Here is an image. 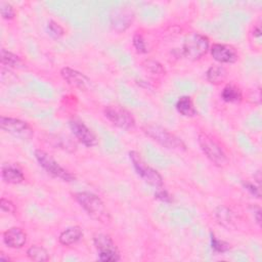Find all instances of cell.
<instances>
[{
    "label": "cell",
    "instance_id": "obj_1",
    "mask_svg": "<svg viewBox=\"0 0 262 262\" xmlns=\"http://www.w3.org/2000/svg\"><path fill=\"white\" fill-rule=\"evenodd\" d=\"M75 199L92 219L102 224H109L111 222L112 217L110 212L101 199L96 195L89 192H81L75 195Z\"/></svg>",
    "mask_w": 262,
    "mask_h": 262
},
{
    "label": "cell",
    "instance_id": "obj_2",
    "mask_svg": "<svg viewBox=\"0 0 262 262\" xmlns=\"http://www.w3.org/2000/svg\"><path fill=\"white\" fill-rule=\"evenodd\" d=\"M143 130L149 138L153 139L155 142H157L162 147L168 150H173L178 152L187 150V146L180 139H178L177 137L169 133L167 129L161 126L150 124V125L144 126Z\"/></svg>",
    "mask_w": 262,
    "mask_h": 262
},
{
    "label": "cell",
    "instance_id": "obj_3",
    "mask_svg": "<svg viewBox=\"0 0 262 262\" xmlns=\"http://www.w3.org/2000/svg\"><path fill=\"white\" fill-rule=\"evenodd\" d=\"M198 143L205 156L216 166L224 167L228 164V159L221 146L208 134L200 133Z\"/></svg>",
    "mask_w": 262,
    "mask_h": 262
},
{
    "label": "cell",
    "instance_id": "obj_4",
    "mask_svg": "<svg viewBox=\"0 0 262 262\" xmlns=\"http://www.w3.org/2000/svg\"><path fill=\"white\" fill-rule=\"evenodd\" d=\"M129 157L134 164L137 173L141 176L143 180L156 189H161L163 187V178L161 174L150 165H148L146 161L142 158L140 153L133 151L129 153Z\"/></svg>",
    "mask_w": 262,
    "mask_h": 262
},
{
    "label": "cell",
    "instance_id": "obj_5",
    "mask_svg": "<svg viewBox=\"0 0 262 262\" xmlns=\"http://www.w3.org/2000/svg\"><path fill=\"white\" fill-rule=\"evenodd\" d=\"M209 49V39L199 33H193L186 37L182 45L184 56L191 60L197 61L204 57Z\"/></svg>",
    "mask_w": 262,
    "mask_h": 262
},
{
    "label": "cell",
    "instance_id": "obj_6",
    "mask_svg": "<svg viewBox=\"0 0 262 262\" xmlns=\"http://www.w3.org/2000/svg\"><path fill=\"white\" fill-rule=\"evenodd\" d=\"M35 158L39 165L50 175L56 178H59L63 181H73L75 180V175L62 167L48 153L42 150H36Z\"/></svg>",
    "mask_w": 262,
    "mask_h": 262
},
{
    "label": "cell",
    "instance_id": "obj_7",
    "mask_svg": "<svg viewBox=\"0 0 262 262\" xmlns=\"http://www.w3.org/2000/svg\"><path fill=\"white\" fill-rule=\"evenodd\" d=\"M103 114L111 123L119 128L129 130L136 126L133 114L120 106H108L104 108Z\"/></svg>",
    "mask_w": 262,
    "mask_h": 262
},
{
    "label": "cell",
    "instance_id": "obj_8",
    "mask_svg": "<svg viewBox=\"0 0 262 262\" xmlns=\"http://www.w3.org/2000/svg\"><path fill=\"white\" fill-rule=\"evenodd\" d=\"M0 127L7 133L22 140H30L34 136V131L31 126L20 119L5 116L0 117Z\"/></svg>",
    "mask_w": 262,
    "mask_h": 262
},
{
    "label": "cell",
    "instance_id": "obj_9",
    "mask_svg": "<svg viewBox=\"0 0 262 262\" xmlns=\"http://www.w3.org/2000/svg\"><path fill=\"white\" fill-rule=\"evenodd\" d=\"M94 245L98 251V259L104 262H115L121 259L119 251L113 240L103 233L94 237Z\"/></svg>",
    "mask_w": 262,
    "mask_h": 262
},
{
    "label": "cell",
    "instance_id": "obj_10",
    "mask_svg": "<svg viewBox=\"0 0 262 262\" xmlns=\"http://www.w3.org/2000/svg\"><path fill=\"white\" fill-rule=\"evenodd\" d=\"M70 128L76 139L85 147L91 148L98 144L96 136L83 122L79 120H72L70 121Z\"/></svg>",
    "mask_w": 262,
    "mask_h": 262
},
{
    "label": "cell",
    "instance_id": "obj_11",
    "mask_svg": "<svg viewBox=\"0 0 262 262\" xmlns=\"http://www.w3.org/2000/svg\"><path fill=\"white\" fill-rule=\"evenodd\" d=\"M135 20V13L129 8H117L112 12L111 25L118 32L125 31Z\"/></svg>",
    "mask_w": 262,
    "mask_h": 262
},
{
    "label": "cell",
    "instance_id": "obj_12",
    "mask_svg": "<svg viewBox=\"0 0 262 262\" xmlns=\"http://www.w3.org/2000/svg\"><path fill=\"white\" fill-rule=\"evenodd\" d=\"M61 75L68 84L80 90H88L91 87V81L87 76L71 68L66 67L62 69Z\"/></svg>",
    "mask_w": 262,
    "mask_h": 262
},
{
    "label": "cell",
    "instance_id": "obj_13",
    "mask_svg": "<svg viewBox=\"0 0 262 262\" xmlns=\"http://www.w3.org/2000/svg\"><path fill=\"white\" fill-rule=\"evenodd\" d=\"M211 55L216 62L221 64H232L239 59L235 48L227 44H213L211 47Z\"/></svg>",
    "mask_w": 262,
    "mask_h": 262
},
{
    "label": "cell",
    "instance_id": "obj_14",
    "mask_svg": "<svg viewBox=\"0 0 262 262\" xmlns=\"http://www.w3.org/2000/svg\"><path fill=\"white\" fill-rule=\"evenodd\" d=\"M7 246L13 249H20L27 243V233L20 227H12L4 234Z\"/></svg>",
    "mask_w": 262,
    "mask_h": 262
},
{
    "label": "cell",
    "instance_id": "obj_15",
    "mask_svg": "<svg viewBox=\"0 0 262 262\" xmlns=\"http://www.w3.org/2000/svg\"><path fill=\"white\" fill-rule=\"evenodd\" d=\"M83 238V231L79 226H71L60 234V243L64 246H71L78 243Z\"/></svg>",
    "mask_w": 262,
    "mask_h": 262
},
{
    "label": "cell",
    "instance_id": "obj_16",
    "mask_svg": "<svg viewBox=\"0 0 262 262\" xmlns=\"http://www.w3.org/2000/svg\"><path fill=\"white\" fill-rule=\"evenodd\" d=\"M3 179L8 184H21L25 180L23 172L15 166H5L3 168Z\"/></svg>",
    "mask_w": 262,
    "mask_h": 262
},
{
    "label": "cell",
    "instance_id": "obj_17",
    "mask_svg": "<svg viewBox=\"0 0 262 262\" xmlns=\"http://www.w3.org/2000/svg\"><path fill=\"white\" fill-rule=\"evenodd\" d=\"M207 80L215 85L221 84L227 77V71L221 66H212L207 71Z\"/></svg>",
    "mask_w": 262,
    "mask_h": 262
},
{
    "label": "cell",
    "instance_id": "obj_18",
    "mask_svg": "<svg viewBox=\"0 0 262 262\" xmlns=\"http://www.w3.org/2000/svg\"><path fill=\"white\" fill-rule=\"evenodd\" d=\"M176 110L185 117H194L197 114L194 102L190 96H181L176 102Z\"/></svg>",
    "mask_w": 262,
    "mask_h": 262
},
{
    "label": "cell",
    "instance_id": "obj_19",
    "mask_svg": "<svg viewBox=\"0 0 262 262\" xmlns=\"http://www.w3.org/2000/svg\"><path fill=\"white\" fill-rule=\"evenodd\" d=\"M0 60H2V64L4 66L11 68H17L23 65V61L20 57L5 48H3L2 51H0Z\"/></svg>",
    "mask_w": 262,
    "mask_h": 262
},
{
    "label": "cell",
    "instance_id": "obj_20",
    "mask_svg": "<svg viewBox=\"0 0 262 262\" xmlns=\"http://www.w3.org/2000/svg\"><path fill=\"white\" fill-rule=\"evenodd\" d=\"M221 97L226 102H238L242 99V91L233 85H227L223 88Z\"/></svg>",
    "mask_w": 262,
    "mask_h": 262
},
{
    "label": "cell",
    "instance_id": "obj_21",
    "mask_svg": "<svg viewBox=\"0 0 262 262\" xmlns=\"http://www.w3.org/2000/svg\"><path fill=\"white\" fill-rule=\"evenodd\" d=\"M27 255L31 260L37 261V262H43L49 259V255L46 249L37 245L30 247L27 251Z\"/></svg>",
    "mask_w": 262,
    "mask_h": 262
},
{
    "label": "cell",
    "instance_id": "obj_22",
    "mask_svg": "<svg viewBox=\"0 0 262 262\" xmlns=\"http://www.w3.org/2000/svg\"><path fill=\"white\" fill-rule=\"evenodd\" d=\"M49 35L55 39H60L64 35V29L55 21H49L47 25Z\"/></svg>",
    "mask_w": 262,
    "mask_h": 262
},
{
    "label": "cell",
    "instance_id": "obj_23",
    "mask_svg": "<svg viewBox=\"0 0 262 262\" xmlns=\"http://www.w3.org/2000/svg\"><path fill=\"white\" fill-rule=\"evenodd\" d=\"M134 45H135L138 53H140V54L148 53L147 43H146L143 35H141L139 33L135 34V36H134Z\"/></svg>",
    "mask_w": 262,
    "mask_h": 262
},
{
    "label": "cell",
    "instance_id": "obj_24",
    "mask_svg": "<svg viewBox=\"0 0 262 262\" xmlns=\"http://www.w3.org/2000/svg\"><path fill=\"white\" fill-rule=\"evenodd\" d=\"M0 13L5 20H12L15 17L14 8L8 3H0Z\"/></svg>",
    "mask_w": 262,
    "mask_h": 262
},
{
    "label": "cell",
    "instance_id": "obj_25",
    "mask_svg": "<svg viewBox=\"0 0 262 262\" xmlns=\"http://www.w3.org/2000/svg\"><path fill=\"white\" fill-rule=\"evenodd\" d=\"M211 245H212V249L216 252H226L227 250H229V245L223 241H220L218 239H216V237L214 234H212L211 237Z\"/></svg>",
    "mask_w": 262,
    "mask_h": 262
},
{
    "label": "cell",
    "instance_id": "obj_26",
    "mask_svg": "<svg viewBox=\"0 0 262 262\" xmlns=\"http://www.w3.org/2000/svg\"><path fill=\"white\" fill-rule=\"evenodd\" d=\"M0 208H2V210L4 212H7V213H15L16 212L15 205L10 200H7L5 198L0 200Z\"/></svg>",
    "mask_w": 262,
    "mask_h": 262
},
{
    "label": "cell",
    "instance_id": "obj_27",
    "mask_svg": "<svg viewBox=\"0 0 262 262\" xmlns=\"http://www.w3.org/2000/svg\"><path fill=\"white\" fill-rule=\"evenodd\" d=\"M155 197H156L157 199H159L160 201L166 202V203H170V202L172 201V198H171L170 194H169L167 191L163 190L162 188H161V189H158V191H157L156 194H155Z\"/></svg>",
    "mask_w": 262,
    "mask_h": 262
},
{
    "label": "cell",
    "instance_id": "obj_28",
    "mask_svg": "<svg viewBox=\"0 0 262 262\" xmlns=\"http://www.w3.org/2000/svg\"><path fill=\"white\" fill-rule=\"evenodd\" d=\"M244 187L246 188V190L247 191H249L254 197H256V198H260V189H259V187H256L255 185H253V184H251V182H245L244 184Z\"/></svg>",
    "mask_w": 262,
    "mask_h": 262
},
{
    "label": "cell",
    "instance_id": "obj_29",
    "mask_svg": "<svg viewBox=\"0 0 262 262\" xmlns=\"http://www.w3.org/2000/svg\"><path fill=\"white\" fill-rule=\"evenodd\" d=\"M254 216L256 218V222L260 226L261 225V210H260V208H257V210L254 212Z\"/></svg>",
    "mask_w": 262,
    "mask_h": 262
},
{
    "label": "cell",
    "instance_id": "obj_30",
    "mask_svg": "<svg viewBox=\"0 0 262 262\" xmlns=\"http://www.w3.org/2000/svg\"><path fill=\"white\" fill-rule=\"evenodd\" d=\"M253 35H254L255 37H257V38H260V36H261V29H260V27H259V26L254 28V31H253Z\"/></svg>",
    "mask_w": 262,
    "mask_h": 262
},
{
    "label": "cell",
    "instance_id": "obj_31",
    "mask_svg": "<svg viewBox=\"0 0 262 262\" xmlns=\"http://www.w3.org/2000/svg\"><path fill=\"white\" fill-rule=\"evenodd\" d=\"M261 172L260 171H257L256 172V174H254V178L256 179V181L258 182V184H260V180H261Z\"/></svg>",
    "mask_w": 262,
    "mask_h": 262
},
{
    "label": "cell",
    "instance_id": "obj_32",
    "mask_svg": "<svg viewBox=\"0 0 262 262\" xmlns=\"http://www.w3.org/2000/svg\"><path fill=\"white\" fill-rule=\"evenodd\" d=\"M0 260H3V261H10L11 258H10V257H6V256H5V253H2V254H0Z\"/></svg>",
    "mask_w": 262,
    "mask_h": 262
}]
</instances>
